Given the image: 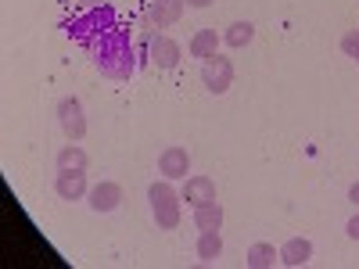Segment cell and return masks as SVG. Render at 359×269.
Segmentation results:
<instances>
[{"label": "cell", "mask_w": 359, "mask_h": 269, "mask_svg": "<svg viewBox=\"0 0 359 269\" xmlns=\"http://www.w3.org/2000/svg\"><path fill=\"white\" fill-rule=\"evenodd\" d=\"M223 255V237H219V230H201V237H198V258L201 262H216Z\"/></svg>", "instance_id": "14"}, {"label": "cell", "mask_w": 359, "mask_h": 269, "mask_svg": "<svg viewBox=\"0 0 359 269\" xmlns=\"http://www.w3.org/2000/svg\"><path fill=\"white\" fill-rule=\"evenodd\" d=\"M79 4H83V8H104L108 0H79Z\"/></svg>", "instance_id": "20"}, {"label": "cell", "mask_w": 359, "mask_h": 269, "mask_svg": "<svg viewBox=\"0 0 359 269\" xmlns=\"http://www.w3.org/2000/svg\"><path fill=\"white\" fill-rule=\"evenodd\" d=\"M348 201H355V205H359V179H355V184H352V191H348Z\"/></svg>", "instance_id": "21"}, {"label": "cell", "mask_w": 359, "mask_h": 269, "mask_svg": "<svg viewBox=\"0 0 359 269\" xmlns=\"http://www.w3.org/2000/svg\"><path fill=\"white\" fill-rule=\"evenodd\" d=\"M158 172H162L165 179H187V172H191V155H187V147L169 144L165 151L158 155Z\"/></svg>", "instance_id": "6"}, {"label": "cell", "mask_w": 359, "mask_h": 269, "mask_svg": "<svg viewBox=\"0 0 359 269\" xmlns=\"http://www.w3.org/2000/svg\"><path fill=\"white\" fill-rule=\"evenodd\" d=\"M54 191L62 201H79L86 194V169H57Z\"/></svg>", "instance_id": "8"}, {"label": "cell", "mask_w": 359, "mask_h": 269, "mask_svg": "<svg viewBox=\"0 0 359 269\" xmlns=\"http://www.w3.org/2000/svg\"><path fill=\"white\" fill-rule=\"evenodd\" d=\"M309 258H313V241H309V237H291V241L280 248V262L291 265V269L309 265Z\"/></svg>", "instance_id": "11"}, {"label": "cell", "mask_w": 359, "mask_h": 269, "mask_svg": "<svg viewBox=\"0 0 359 269\" xmlns=\"http://www.w3.org/2000/svg\"><path fill=\"white\" fill-rule=\"evenodd\" d=\"M201 83H205L208 94H216V97L226 94L230 83H233V65H230V57H223V54L205 57V62H201Z\"/></svg>", "instance_id": "3"}, {"label": "cell", "mask_w": 359, "mask_h": 269, "mask_svg": "<svg viewBox=\"0 0 359 269\" xmlns=\"http://www.w3.org/2000/svg\"><path fill=\"white\" fill-rule=\"evenodd\" d=\"M233 50H241V47H248L252 40H255V25L252 22H233L230 29H226V36H223Z\"/></svg>", "instance_id": "15"}, {"label": "cell", "mask_w": 359, "mask_h": 269, "mask_svg": "<svg viewBox=\"0 0 359 269\" xmlns=\"http://www.w3.org/2000/svg\"><path fill=\"white\" fill-rule=\"evenodd\" d=\"M94 50V65L101 69V76L108 79H130L133 76V50L126 40V29H104V33L90 43Z\"/></svg>", "instance_id": "1"}, {"label": "cell", "mask_w": 359, "mask_h": 269, "mask_svg": "<svg viewBox=\"0 0 359 269\" xmlns=\"http://www.w3.org/2000/svg\"><path fill=\"white\" fill-rule=\"evenodd\" d=\"M194 226L198 230H219L223 226V205L219 201H208V205L194 208Z\"/></svg>", "instance_id": "13"}, {"label": "cell", "mask_w": 359, "mask_h": 269, "mask_svg": "<svg viewBox=\"0 0 359 269\" xmlns=\"http://www.w3.org/2000/svg\"><path fill=\"white\" fill-rule=\"evenodd\" d=\"M57 169H86V151L69 140L62 151H57Z\"/></svg>", "instance_id": "17"}, {"label": "cell", "mask_w": 359, "mask_h": 269, "mask_svg": "<svg viewBox=\"0 0 359 269\" xmlns=\"http://www.w3.org/2000/svg\"><path fill=\"white\" fill-rule=\"evenodd\" d=\"M147 57H151V65L158 72H169L180 65V57H184V50H180V43L172 36H155L151 47H147Z\"/></svg>", "instance_id": "7"}, {"label": "cell", "mask_w": 359, "mask_h": 269, "mask_svg": "<svg viewBox=\"0 0 359 269\" xmlns=\"http://www.w3.org/2000/svg\"><path fill=\"white\" fill-rule=\"evenodd\" d=\"M184 8H187V0H147L144 18L155 29H165V25H176L184 18Z\"/></svg>", "instance_id": "5"}, {"label": "cell", "mask_w": 359, "mask_h": 269, "mask_svg": "<svg viewBox=\"0 0 359 269\" xmlns=\"http://www.w3.org/2000/svg\"><path fill=\"white\" fill-rule=\"evenodd\" d=\"M277 258H280V251H273V244H252L245 262H248V269H269Z\"/></svg>", "instance_id": "16"}, {"label": "cell", "mask_w": 359, "mask_h": 269, "mask_svg": "<svg viewBox=\"0 0 359 269\" xmlns=\"http://www.w3.org/2000/svg\"><path fill=\"white\" fill-rule=\"evenodd\" d=\"M147 201H151V216H155L158 230H176L180 226V201H184V198L172 191L169 179L147 187Z\"/></svg>", "instance_id": "2"}, {"label": "cell", "mask_w": 359, "mask_h": 269, "mask_svg": "<svg viewBox=\"0 0 359 269\" xmlns=\"http://www.w3.org/2000/svg\"><path fill=\"white\" fill-rule=\"evenodd\" d=\"M57 123H62V130L72 144H79L86 137V115H83L79 97H62V104H57Z\"/></svg>", "instance_id": "4"}, {"label": "cell", "mask_w": 359, "mask_h": 269, "mask_svg": "<svg viewBox=\"0 0 359 269\" xmlns=\"http://www.w3.org/2000/svg\"><path fill=\"white\" fill-rule=\"evenodd\" d=\"M341 50H345V57H352V62L359 65V29H348V33L341 36Z\"/></svg>", "instance_id": "18"}, {"label": "cell", "mask_w": 359, "mask_h": 269, "mask_svg": "<svg viewBox=\"0 0 359 269\" xmlns=\"http://www.w3.org/2000/svg\"><path fill=\"white\" fill-rule=\"evenodd\" d=\"M345 230H348V237H352V241H359V216H352Z\"/></svg>", "instance_id": "19"}, {"label": "cell", "mask_w": 359, "mask_h": 269, "mask_svg": "<svg viewBox=\"0 0 359 269\" xmlns=\"http://www.w3.org/2000/svg\"><path fill=\"white\" fill-rule=\"evenodd\" d=\"M180 198H184L191 208H201L208 201H216V179L212 176H187L184 191H180Z\"/></svg>", "instance_id": "9"}, {"label": "cell", "mask_w": 359, "mask_h": 269, "mask_svg": "<svg viewBox=\"0 0 359 269\" xmlns=\"http://www.w3.org/2000/svg\"><path fill=\"white\" fill-rule=\"evenodd\" d=\"M212 0H187V8H208Z\"/></svg>", "instance_id": "22"}, {"label": "cell", "mask_w": 359, "mask_h": 269, "mask_svg": "<svg viewBox=\"0 0 359 269\" xmlns=\"http://www.w3.org/2000/svg\"><path fill=\"white\" fill-rule=\"evenodd\" d=\"M187 50H191V57H212V54H219V36H216V29H198V33L191 36V43H187Z\"/></svg>", "instance_id": "12"}, {"label": "cell", "mask_w": 359, "mask_h": 269, "mask_svg": "<svg viewBox=\"0 0 359 269\" xmlns=\"http://www.w3.org/2000/svg\"><path fill=\"white\" fill-rule=\"evenodd\" d=\"M118 201H123V187L111 184V179H104V184H97L94 191H90V208H94L97 216H108L118 208Z\"/></svg>", "instance_id": "10"}]
</instances>
